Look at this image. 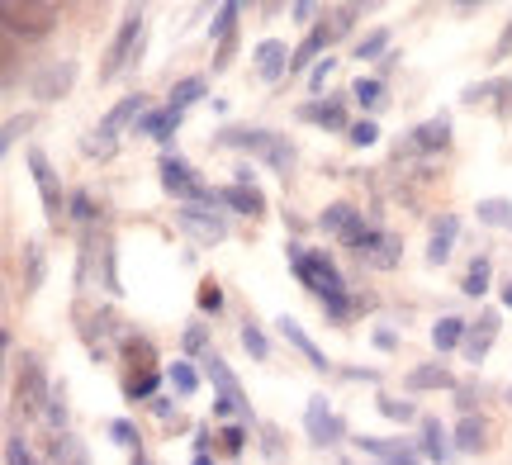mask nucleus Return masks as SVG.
<instances>
[{"instance_id":"46","label":"nucleus","mask_w":512,"mask_h":465,"mask_svg":"<svg viewBox=\"0 0 512 465\" xmlns=\"http://www.w3.org/2000/svg\"><path fill=\"white\" fill-rule=\"evenodd\" d=\"M43 418L53 423V428H67V404H62V390L48 399V409H43Z\"/></svg>"},{"instance_id":"25","label":"nucleus","mask_w":512,"mask_h":465,"mask_svg":"<svg viewBox=\"0 0 512 465\" xmlns=\"http://www.w3.org/2000/svg\"><path fill=\"white\" fill-rule=\"evenodd\" d=\"M124 356H128V366L138 375H152L157 371V352H152V342L147 337H128L124 342Z\"/></svg>"},{"instance_id":"54","label":"nucleus","mask_w":512,"mask_h":465,"mask_svg":"<svg viewBox=\"0 0 512 465\" xmlns=\"http://www.w3.org/2000/svg\"><path fill=\"white\" fill-rule=\"evenodd\" d=\"M195 465H214V461H209V456H195Z\"/></svg>"},{"instance_id":"23","label":"nucleus","mask_w":512,"mask_h":465,"mask_svg":"<svg viewBox=\"0 0 512 465\" xmlns=\"http://www.w3.org/2000/svg\"><path fill=\"white\" fill-rule=\"evenodd\" d=\"M465 333H470V323H460V318H437V328H432V347H437V352L465 347Z\"/></svg>"},{"instance_id":"30","label":"nucleus","mask_w":512,"mask_h":465,"mask_svg":"<svg viewBox=\"0 0 512 465\" xmlns=\"http://www.w3.org/2000/svg\"><path fill=\"white\" fill-rule=\"evenodd\" d=\"M422 451H427V461H446V456H451V447H446V432H441L437 418H427V423H422Z\"/></svg>"},{"instance_id":"15","label":"nucleus","mask_w":512,"mask_h":465,"mask_svg":"<svg viewBox=\"0 0 512 465\" xmlns=\"http://www.w3.org/2000/svg\"><path fill=\"white\" fill-rule=\"evenodd\" d=\"M456 233H460L456 214H441L437 224H432V242H427V261H432V266H441V261L451 257V242H456Z\"/></svg>"},{"instance_id":"22","label":"nucleus","mask_w":512,"mask_h":465,"mask_svg":"<svg viewBox=\"0 0 512 465\" xmlns=\"http://www.w3.org/2000/svg\"><path fill=\"white\" fill-rule=\"evenodd\" d=\"M176 124H181V114H176V110H147L143 119H138V133H143V138H162V143H166Z\"/></svg>"},{"instance_id":"42","label":"nucleus","mask_w":512,"mask_h":465,"mask_svg":"<svg viewBox=\"0 0 512 465\" xmlns=\"http://www.w3.org/2000/svg\"><path fill=\"white\" fill-rule=\"evenodd\" d=\"M72 219H81V224H91L95 219V200L86 195V190H76L72 195Z\"/></svg>"},{"instance_id":"18","label":"nucleus","mask_w":512,"mask_h":465,"mask_svg":"<svg viewBox=\"0 0 512 465\" xmlns=\"http://www.w3.org/2000/svg\"><path fill=\"white\" fill-rule=\"evenodd\" d=\"M446 143H451V119L446 114H437V119H427V124L413 129V148L418 152H441Z\"/></svg>"},{"instance_id":"16","label":"nucleus","mask_w":512,"mask_h":465,"mask_svg":"<svg viewBox=\"0 0 512 465\" xmlns=\"http://www.w3.org/2000/svg\"><path fill=\"white\" fill-rule=\"evenodd\" d=\"M494 337H498V314H484L475 328L465 333V356H470V361L479 366V361L489 356V347H494Z\"/></svg>"},{"instance_id":"43","label":"nucleus","mask_w":512,"mask_h":465,"mask_svg":"<svg viewBox=\"0 0 512 465\" xmlns=\"http://www.w3.org/2000/svg\"><path fill=\"white\" fill-rule=\"evenodd\" d=\"M219 442H223V451H233V456H238V451L247 447V432H242L238 423H228V428L219 432Z\"/></svg>"},{"instance_id":"29","label":"nucleus","mask_w":512,"mask_h":465,"mask_svg":"<svg viewBox=\"0 0 512 465\" xmlns=\"http://www.w3.org/2000/svg\"><path fill=\"white\" fill-rule=\"evenodd\" d=\"M43 271H48L43 247H38V242H24V290H38V285H43Z\"/></svg>"},{"instance_id":"8","label":"nucleus","mask_w":512,"mask_h":465,"mask_svg":"<svg viewBox=\"0 0 512 465\" xmlns=\"http://www.w3.org/2000/svg\"><path fill=\"white\" fill-rule=\"evenodd\" d=\"M29 171H34V181H38V195H43V209H48V219H53V224H62V190H57L53 162H48V157H43L38 148H29Z\"/></svg>"},{"instance_id":"48","label":"nucleus","mask_w":512,"mask_h":465,"mask_svg":"<svg viewBox=\"0 0 512 465\" xmlns=\"http://www.w3.org/2000/svg\"><path fill=\"white\" fill-rule=\"evenodd\" d=\"M323 309H328L332 318H347L351 314V299L347 295H332V299H323Z\"/></svg>"},{"instance_id":"24","label":"nucleus","mask_w":512,"mask_h":465,"mask_svg":"<svg viewBox=\"0 0 512 465\" xmlns=\"http://www.w3.org/2000/svg\"><path fill=\"white\" fill-rule=\"evenodd\" d=\"M299 114H304L309 124H323V129H347V110H342V100H328V105H304Z\"/></svg>"},{"instance_id":"3","label":"nucleus","mask_w":512,"mask_h":465,"mask_svg":"<svg viewBox=\"0 0 512 465\" xmlns=\"http://www.w3.org/2000/svg\"><path fill=\"white\" fill-rule=\"evenodd\" d=\"M143 114H147V110H143V95H128V100H119V105L105 114L100 133L81 143V152H86V157H114V148H119V133H124L128 124L138 129V119H143Z\"/></svg>"},{"instance_id":"40","label":"nucleus","mask_w":512,"mask_h":465,"mask_svg":"<svg viewBox=\"0 0 512 465\" xmlns=\"http://www.w3.org/2000/svg\"><path fill=\"white\" fill-rule=\"evenodd\" d=\"M380 413L384 418H394V423H413V418H418L413 404H399V399H380Z\"/></svg>"},{"instance_id":"37","label":"nucleus","mask_w":512,"mask_h":465,"mask_svg":"<svg viewBox=\"0 0 512 465\" xmlns=\"http://www.w3.org/2000/svg\"><path fill=\"white\" fill-rule=\"evenodd\" d=\"M195 299H200V309H204V314H219V309H223V290H219V280H204V285H200V295H195Z\"/></svg>"},{"instance_id":"34","label":"nucleus","mask_w":512,"mask_h":465,"mask_svg":"<svg viewBox=\"0 0 512 465\" xmlns=\"http://www.w3.org/2000/svg\"><path fill=\"white\" fill-rule=\"evenodd\" d=\"M489 271H494V266H489V257H475L470 261V276H465V295H484V290H489Z\"/></svg>"},{"instance_id":"2","label":"nucleus","mask_w":512,"mask_h":465,"mask_svg":"<svg viewBox=\"0 0 512 465\" xmlns=\"http://www.w3.org/2000/svg\"><path fill=\"white\" fill-rule=\"evenodd\" d=\"M219 143L242 148V152H256V157H266L275 171L294 167V143L290 138H280V133H271V129H228V133H219Z\"/></svg>"},{"instance_id":"31","label":"nucleus","mask_w":512,"mask_h":465,"mask_svg":"<svg viewBox=\"0 0 512 465\" xmlns=\"http://www.w3.org/2000/svg\"><path fill=\"white\" fill-rule=\"evenodd\" d=\"M479 224H489V228H512V205L508 200H479Z\"/></svg>"},{"instance_id":"39","label":"nucleus","mask_w":512,"mask_h":465,"mask_svg":"<svg viewBox=\"0 0 512 465\" xmlns=\"http://www.w3.org/2000/svg\"><path fill=\"white\" fill-rule=\"evenodd\" d=\"M384 43H389V34H384V29H375L370 38H361V43H356V57H361V62H366V57H380Z\"/></svg>"},{"instance_id":"20","label":"nucleus","mask_w":512,"mask_h":465,"mask_svg":"<svg viewBox=\"0 0 512 465\" xmlns=\"http://www.w3.org/2000/svg\"><path fill=\"white\" fill-rule=\"evenodd\" d=\"M204 95H209V86H204V76H185V81H176V86H171V95H166L171 105H166V110L185 114L190 105H195V100H204Z\"/></svg>"},{"instance_id":"55","label":"nucleus","mask_w":512,"mask_h":465,"mask_svg":"<svg viewBox=\"0 0 512 465\" xmlns=\"http://www.w3.org/2000/svg\"><path fill=\"white\" fill-rule=\"evenodd\" d=\"M508 404H512V385H508Z\"/></svg>"},{"instance_id":"26","label":"nucleus","mask_w":512,"mask_h":465,"mask_svg":"<svg viewBox=\"0 0 512 465\" xmlns=\"http://www.w3.org/2000/svg\"><path fill=\"white\" fill-rule=\"evenodd\" d=\"M484 437H489L484 418L465 413V418H460V428H456V447H460V451H484Z\"/></svg>"},{"instance_id":"11","label":"nucleus","mask_w":512,"mask_h":465,"mask_svg":"<svg viewBox=\"0 0 512 465\" xmlns=\"http://www.w3.org/2000/svg\"><path fill=\"white\" fill-rule=\"evenodd\" d=\"M72 81H76V62H72V57L48 62V67L38 72V81H34V95H38V100H57V95L72 91Z\"/></svg>"},{"instance_id":"38","label":"nucleus","mask_w":512,"mask_h":465,"mask_svg":"<svg viewBox=\"0 0 512 465\" xmlns=\"http://www.w3.org/2000/svg\"><path fill=\"white\" fill-rule=\"evenodd\" d=\"M351 143H356V148H375V143H380V129H375L370 119H361V124H351Z\"/></svg>"},{"instance_id":"9","label":"nucleus","mask_w":512,"mask_h":465,"mask_svg":"<svg viewBox=\"0 0 512 465\" xmlns=\"http://www.w3.org/2000/svg\"><path fill=\"white\" fill-rule=\"evenodd\" d=\"M176 219H181L185 233H195L200 242H223V238H228V224H223L214 209H204V205H181V214H176Z\"/></svg>"},{"instance_id":"14","label":"nucleus","mask_w":512,"mask_h":465,"mask_svg":"<svg viewBox=\"0 0 512 465\" xmlns=\"http://www.w3.org/2000/svg\"><path fill=\"white\" fill-rule=\"evenodd\" d=\"M332 38H337V29H328V19H323V24H313V29H309V38H304V43L294 48V57H290V72H304V67H309L313 57H318V53H323V48H328Z\"/></svg>"},{"instance_id":"10","label":"nucleus","mask_w":512,"mask_h":465,"mask_svg":"<svg viewBox=\"0 0 512 465\" xmlns=\"http://www.w3.org/2000/svg\"><path fill=\"white\" fill-rule=\"evenodd\" d=\"M304 428H309V437L318 442V447H328V442H337V437H342V418H337V413H328V399H323V394H313L309 413H304Z\"/></svg>"},{"instance_id":"50","label":"nucleus","mask_w":512,"mask_h":465,"mask_svg":"<svg viewBox=\"0 0 512 465\" xmlns=\"http://www.w3.org/2000/svg\"><path fill=\"white\" fill-rule=\"evenodd\" d=\"M185 352H204V328H185Z\"/></svg>"},{"instance_id":"41","label":"nucleus","mask_w":512,"mask_h":465,"mask_svg":"<svg viewBox=\"0 0 512 465\" xmlns=\"http://www.w3.org/2000/svg\"><path fill=\"white\" fill-rule=\"evenodd\" d=\"M5 465H38V461L24 451V442H19V437H5Z\"/></svg>"},{"instance_id":"47","label":"nucleus","mask_w":512,"mask_h":465,"mask_svg":"<svg viewBox=\"0 0 512 465\" xmlns=\"http://www.w3.org/2000/svg\"><path fill=\"white\" fill-rule=\"evenodd\" d=\"M110 437H114V442H124V447H133V442H138L133 423H124V418H114V423H110Z\"/></svg>"},{"instance_id":"12","label":"nucleus","mask_w":512,"mask_h":465,"mask_svg":"<svg viewBox=\"0 0 512 465\" xmlns=\"http://www.w3.org/2000/svg\"><path fill=\"white\" fill-rule=\"evenodd\" d=\"M290 48L280 43V38H266V43H256V76L261 81H280V76L290 72Z\"/></svg>"},{"instance_id":"45","label":"nucleus","mask_w":512,"mask_h":465,"mask_svg":"<svg viewBox=\"0 0 512 465\" xmlns=\"http://www.w3.org/2000/svg\"><path fill=\"white\" fill-rule=\"evenodd\" d=\"M152 390H157V371H152V375H133V380H128V399H147Z\"/></svg>"},{"instance_id":"52","label":"nucleus","mask_w":512,"mask_h":465,"mask_svg":"<svg viewBox=\"0 0 512 465\" xmlns=\"http://www.w3.org/2000/svg\"><path fill=\"white\" fill-rule=\"evenodd\" d=\"M72 465H91V461H86V451H76V456H72Z\"/></svg>"},{"instance_id":"21","label":"nucleus","mask_w":512,"mask_h":465,"mask_svg":"<svg viewBox=\"0 0 512 465\" xmlns=\"http://www.w3.org/2000/svg\"><path fill=\"white\" fill-rule=\"evenodd\" d=\"M456 385V375L446 371V366H418V371H408V390H451Z\"/></svg>"},{"instance_id":"51","label":"nucleus","mask_w":512,"mask_h":465,"mask_svg":"<svg viewBox=\"0 0 512 465\" xmlns=\"http://www.w3.org/2000/svg\"><path fill=\"white\" fill-rule=\"evenodd\" d=\"M233 62V43H219V57H214V72H223Z\"/></svg>"},{"instance_id":"36","label":"nucleus","mask_w":512,"mask_h":465,"mask_svg":"<svg viewBox=\"0 0 512 465\" xmlns=\"http://www.w3.org/2000/svg\"><path fill=\"white\" fill-rule=\"evenodd\" d=\"M242 347H247L256 361H266V352H271V342H266V333H261L256 323H247V328H242Z\"/></svg>"},{"instance_id":"7","label":"nucleus","mask_w":512,"mask_h":465,"mask_svg":"<svg viewBox=\"0 0 512 465\" xmlns=\"http://www.w3.org/2000/svg\"><path fill=\"white\" fill-rule=\"evenodd\" d=\"M15 399L24 413H43L48 409V380H43V366H38V356H24L19 361V380H15Z\"/></svg>"},{"instance_id":"28","label":"nucleus","mask_w":512,"mask_h":465,"mask_svg":"<svg viewBox=\"0 0 512 465\" xmlns=\"http://www.w3.org/2000/svg\"><path fill=\"white\" fill-rule=\"evenodd\" d=\"M366 261H370V266H380V271H394V266H399V238L380 233V238H375V247L366 252Z\"/></svg>"},{"instance_id":"1","label":"nucleus","mask_w":512,"mask_h":465,"mask_svg":"<svg viewBox=\"0 0 512 465\" xmlns=\"http://www.w3.org/2000/svg\"><path fill=\"white\" fill-rule=\"evenodd\" d=\"M290 261H294V276L304 280L313 295H323V299L347 295V285H342V271L332 266L328 252H309V247H299V242H294V247H290Z\"/></svg>"},{"instance_id":"53","label":"nucleus","mask_w":512,"mask_h":465,"mask_svg":"<svg viewBox=\"0 0 512 465\" xmlns=\"http://www.w3.org/2000/svg\"><path fill=\"white\" fill-rule=\"evenodd\" d=\"M503 304H508V309H512V285H508V290H503Z\"/></svg>"},{"instance_id":"33","label":"nucleus","mask_w":512,"mask_h":465,"mask_svg":"<svg viewBox=\"0 0 512 465\" xmlns=\"http://www.w3.org/2000/svg\"><path fill=\"white\" fill-rule=\"evenodd\" d=\"M238 5L228 0V5H219V15H214V24H209V34L219 38V43H233V29H238Z\"/></svg>"},{"instance_id":"17","label":"nucleus","mask_w":512,"mask_h":465,"mask_svg":"<svg viewBox=\"0 0 512 465\" xmlns=\"http://www.w3.org/2000/svg\"><path fill=\"white\" fill-rule=\"evenodd\" d=\"M275 328H280V333H285V342H290V347H299V352L309 356V366H313V371H328V356L318 352V342H313V337L304 333V328H299V323H294V318H280V323H275Z\"/></svg>"},{"instance_id":"35","label":"nucleus","mask_w":512,"mask_h":465,"mask_svg":"<svg viewBox=\"0 0 512 465\" xmlns=\"http://www.w3.org/2000/svg\"><path fill=\"white\" fill-rule=\"evenodd\" d=\"M351 95H356V100H361L366 110H375V105H384V100H380V95H384V86H380V81H375V76H361V81L351 86Z\"/></svg>"},{"instance_id":"6","label":"nucleus","mask_w":512,"mask_h":465,"mask_svg":"<svg viewBox=\"0 0 512 465\" xmlns=\"http://www.w3.org/2000/svg\"><path fill=\"white\" fill-rule=\"evenodd\" d=\"M162 190L166 195H181L190 205H219V195L204 190L200 181H195V171L185 167L181 157H162Z\"/></svg>"},{"instance_id":"49","label":"nucleus","mask_w":512,"mask_h":465,"mask_svg":"<svg viewBox=\"0 0 512 465\" xmlns=\"http://www.w3.org/2000/svg\"><path fill=\"white\" fill-rule=\"evenodd\" d=\"M332 67H337V62H332V57H323V62H318V67H313V91H318V86H328V76H332Z\"/></svg>"},{"instance_id":"44","label":"nucleus","mask_w":512,"mask_h":465,"mask_svg":"<svg viewBox=\"0 0 512 465\" xmlns=\"http://www.w3.org/2000/svg\"><path fill=\"white\" fill-rule=\"evenodd\" d=\"M29 129H34V119H29V114H24V119H10V124H5V138H0V148H15L19 133H29Z\"/></svg>"},{"instance_id":"27","label":"nucleus","mask_w":512,"mask_h":465,"mask_svg":"<svg viewBox=\"0 0 512 465\" xmlns=\"http://www.w3.org/2000/svg\"><path fill=\"white\" fill-rule=\"evenodd\" d=\"M318 224L328 228V233H342V238H347L351 228L361 224V214H356L351 205H328V209H323V219H318Z\"/></svg>"},{"instance_id":"32","label":"nucleus","mask_w":512,"mask_h":465,"mask_svg":"<svg viewBox=\"0 0 512 465\" xmlns=\"http://www.w3.org/2000/svg\"><path fill=\"white\" fill-rule=\"evenodd\" d=\"M166 380H171V390H176V394H195V390H200V375H195V366H190V361L166 366Z\"/></svg>"},{"instance_id":"4","label":"nucleus","mask_w":512,"mask_h":465,"mask_svg":"<svg viewBox=\"0 0 512 465\" xmlns=\"http://www.w3.org/2000/svg\"><path fill=\"white\" fill-rule=\"evenodd\" d=\"M143 38H147V19H143V10H128L124 24H119V34H114V43H110V53H105L100 81H114V76L124 72L128 62H138V57H143Z\"/></svg>"},{"instance_id":"13","label":"nucleus","mask_w":512,"mask_h":465,"mask_svg":"<svg viewBox=\"0 0 512 465\" xmlns=\"http://www.w3.org/2000/svg\"><path fill=\"white\" fill-rule=\"evenodd\" d=\"M219 205L238 209V214H247V219H261V214H266V195H261L256 186H238V181H233V186L219 190Z\"/></svg>"},{"instance_id":"19","label":"nucleus","mask_w":512,"mask_h":465,"mask_svg":"<svg viewBox=\"0 0 512 465\" xmlns=\"http://www.w3.org/2000/svg\"><path fill=\"white\" fill-rule=\"evenodd\" d=\"M204 375H209V380L219 385V394H223V399H238L242 409H247V394H242L238 375L228 371V361H219V356H209V361H204Z\"/></svg>"},{"instance_id":"5","label":"nucleus","mask_w":512,"mask_h":465,"mask_svg":"<svg viewBox=\"0 0 512 465\" xmlns=\"http://www.w3.org/2000/svg\"><path fill=\"white\" fill-rule=\"evenodd\" d=\"M0 19H5V29L19 38H43L53 34V24L62 19V10H57L53 0H5V10H0Z\"/></svg>"}]
</instances>
